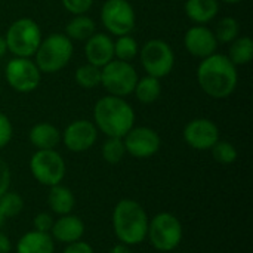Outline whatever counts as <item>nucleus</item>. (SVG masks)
Listing matches in <instances>:
<instances>
[{
    "mask_svg": "<svg viewBox=\"0 0 253 253\" xmlns=\"http://www.w3.org/2000/svg\"><path fill=\"white\" fill-rule=\"evenodd\" d=\"M10 185V169L9 165L0 157V196H3Z\"/></svg>",
    "mask_w": 253,
    "mask_h": 253,
    "instance_id": "obj_34",
    "label": "nucleus"
},
{
    "mask_svg": "<svg viewBox=\"0 0 253 253\" xmlns=\"http://www.w3.org/2000/svg\"><path fill=\"white\" fill-rule=\"evenodd\" d=\"M184 46L190 55L205 59L215 53L218 40L213 31L206 25H193L184 36Z\"/></svg>",
    "mask_w": 253,
    "mask_h": 253,
    "instance_id": "obj_15",
    "label": "nucleus"
},
{
    "mask_svg": "<svg viewBox=\"0 0 253 253\" xmlns=\"http://www.w3.org/2000/svg\"><path fill=\"white\" fill-rule=\"evenodd\" d=\"M101 21L113 36L130 34L135 28V9L127 0H107L101 9Z\"/></svg>",
    "mask_w": 253,
    "mask_h": 253,
    "instance_id": "obj_10",
    "label": "nucleus"
},
{
    "mask_svg": "<svg viewBox=\"0 0 253 253\" xmlns=\"http://www.w3.org/2000/svg\"><path fill=\"white\" fill-rule=\"evenodd\" d=\"M139 59L147 76L163 79L169 76L175 67L173 49L160 39H151L139 49Z\"/></svg>",
    "mask_w": 253,
    "mask_h": 253,
    "instance_id": "obj_8",
    "label": "nucleus"
},
{
    "mask_svg": "<svg viewBox=\"0 0 253 253\" xmlns=\"http://www.w3.org/2000/svg\"><path fill=\"white\" fill-rule=\"evenodd\" d=\"M182 224L170 212H160L148 221L147 239L159 252L169 253L175 251L182 242Z\"/></svg>",
    "mask_w": 253,
    "mask_h": 253,
    "instance_id": "obj_6",
    "label": "nucleus"
},
{
    "mask_svg": "<svg viewBox=\"0 0 253 253\" xmlns=\"http://www.w3.org/2000/svg\"><path fill=\"white\" fill-rule=\"evenodd\" d=\"M93 125L107 138H123L135 126V111L125 98L107 95L93 107Z\"/></svg>",
    "mask_w": 253,
    "mask_h": 253,
    "instance_id": "obj_2",
    "label": "nucleus"
},
{
    "mask_svg": "<svg viewBox=\"0 0 253 253\" xmlns=\"http://www.w3.org/2000/svg\"><path fill=\"white\" fill-rule=\"evenodd\" d=\"M61 1L62 6L73 15H83L93 4V0H61Z\"/></svg>",
    "mask_w": 253,
    "mask_h": 253,
    "instance_id": "obj_32",
    "label": "nucleus"
},
{
    "mask_svg": "<svg viewBox=\"0 0 253 253\" xmlns=\"http://www.w3.org/2000/svg\"><path fill=\"white\" fill-rule=\"evenodd\" d=\"M76 83L83 89H95L101 84V68L89 62L80 65L74 74Z\"/></svg>",
    "mask_w": 253,
    "mask_h": 253,
    "instance_id": "obj_25",
    "label": "nucleus"
},
{
    "mask_svg": "<svg viewBox=\"0 0 253 253\" xmlns=\"http://www.w3.org/2000/svg\"><path fill=\"white\" fill-rule=\"evenodd\" d=\"M228 59L237 65H246L253 58V40L249 36H239L231 42Z\"/></svg>",
    "mask_w": 253,
    "mask_h": 253,
    "instance_id": "obj_24",
    "label": "nucleus"
},
{
    "mask_svg": "<svg viewBox=\"0 0 253 253\" xmlns=\"http://www.w3.org/2000/svg\"><path fill=\"white\" fill-rule=\"evenodd\" d=\"M55 242L49 233L27 231L16 242V253H53Z\"/></svg>",
    "mask_w": 253,
    "mask_h": 253,
    "instance_id": "obj_19",
    "label": "nucleus"
},
{
    "mask_svg": "<svg viewBox=\"0 0 253 253\" xmlns=\"http://www.w3.org/2000/svg\"><path fill=\"white\" fill-rule=\"evenodd\" d=\"M13 135V127L9 120V117L0 111V150H3L12 139Z\"/></svg>",
    "mask_w": 253,
    "mask_h": 253,
    "instance_id": "obj_31",
    "label": "nucleus"
},
{
    "mask_svg": "<svg viewBox=\"0 0 253 253\" xmlns=\"http://www.w3.org/2000/svg\"><path fill=\"white\" fill-rule=\"evenodd\" d=\"M62 253H95V251L87 242L79 240V242L65 245V249Z\"/></svg>",
    "mask_w": 253,
    "mask_h": 253,
    "instance_id": "obj_35",
    "label": "nucleus"
},
{
    "mask_svg": "<svg viewBox=\"0 0 253 253\" xmlns=\"http://www.w3.org/2000/svg\"><path fill=\"white\" fill-rule=\"evenodd\" d=\"M123 144L126 154L135 159H148L159 153L162 139L159 133L147 126H133L125 136Z\"/></svg>",
    "mask_w": 253,
    "mask_h": 253,
    "instance_id": "obj_12",
    "label": "nucleus"
},
{
    "mask_svg": "<svg viewBox=\"0 0 253 253\" xmlns=\"http://www.w3.org/2000/svg\"><path fill=\"white\" fill-rule=\"evenodd\" d=\"M61 141L71 153H84L98 141V129L93 122L80 119L71 122L61 133Z\"/></svg>",
    "mask_w": 253,
    "mask_h": 253,
    "instance_id": "obj_13",
    "label": "nucleus"
},
{
    "mask_svg": "<svg viewBox=\"0 0 253 253\" xmlns=\"http://www.w3.org/2000/svg\"><path fill=\"white\" fill-rule=\"evenodd\" d=\"M102 159L108 165H117L126 156V148L123 144V138H107L101 148Z\"/></svg>",
    "mask_w": 253,
    "mask_h": 253,
    "instance_id": "obj_28",
    "label": "nucleus"
},
{
    "mask_svg": "<svg viewBox=\"0 0 253 253\" xmlns=\"http://www.w3.org/2000/svg\"><path fill=\"white\" fill-rule=\"evenodd\" d=\"M28 166L33 178L44 187L61 184L67 172L65 162L56 150H37L31 156Z\"/></svg>",
    "mask_w": 253,
    "mask_h": 253,
    "instance_id": "obj_9",
    "label": "nucleus"
},
{
    "mask_svg": "<svg viewBox=\"0 0 253 253\" xmlns=\"http://www.w3.org/2000/svg\"><path fill=\"white\" fill-rule=\"evenodd\" d=\"M133 93L141 104H145V105L154 104L162 95L160 79H156L153 76H145L142 79H138Z\"/></svg>",
    "mask_w": 253,
    "mask_h": 253,
    "instance_id": "obj_23",
    "label": "nucleus"
},
{
    "mask_svg": "<svg viewBox=\"0 0 253 253\" xmlns=\"http://www.w3.org/2000/svg\"><path fill=\"white\" fill-rule=\"evenodd\" d=\"M138 79L132 64L120 59H113L101 68V84L113 96L126 98L132 95Z\"/></svg>",
    "mask_w": 253,
    "mask_h": 253,
    "instance_id": "obj_7",
    "label": "nucleus"
},
{
    "mask_svg": "<svg viewBox=\"0 0 253 253\" xmlns=\"http://www.w3.org/2000/svg\"><path fill=\"white\" fill-rule=\"evenodd\" d=\"M4 224H6V218H4V216H3V213L0 212V230L3 228V225H4Z\"/></svg>",
    "mask_w": 253,
    "mask_h": 253,
    "instance_id": "obj_39",
    "label": "nucleus"
},
{
    "mask_svg": "<svg viewBox=\"0 0 253 253\" xmlns=\"http://www.w3.org/2000/svg\"><path fill=\"white\" fill-rule=\"evenodd\" d=\"M47 206L55 215H68L76 206V197L73 191L61 184L49 187L47 193Z\"/></svg>",
    "mask_w": 253,
    "mask_h": 253,
    "instance_id": "obj_21",
    "label": "nucleus"
},
{
    "mask_svg": "<svg viewBox=\"0 0 253 253\" xmlns=\"http://www.w3.org/2000/svg\"><path fill=\"white\" fill-rule=\"evenodd\" d=\"M24 209V199L21 194L7 190L3 196H0V212L6 219L18 216Z\"/></svg>",
    "mask_w": 253,
    "mask_h": 253,
    "instance_id": "obj_29",
    "label": "nucleus"
},
{
    "mask_svg": "<svg viewBox=\"0 0 253 253\" xmlns=\"http://www.w3.org/2000/svg\"><path fill=\"white\" fill-rule=\"evenodd\" d=\"M108 253H133V252H132L130 246H126V245H123V243H119V245H114V246L110 249V252Z\"/></svg>",
    "mask_w": 253,
    "mask_h": 253,
    "instance_id": "obj_37",
    "label": "nucleus"
},
{
    "mask_svg": "<svg viewBox=\"0 0 253 253\" xmlns=\"http://www.w3.org/2000/svg\"><path fill=\"white\" fill-rule=\"evenodd\" d=\"M222 1L230 3V4H236V3H240V1H243V0H222Z\"/></svg>",
    "mask_w": 253,
    "mask_h": 253,
    "instance_id": "obj_40",
    "label": "nucleus"
},
{
    "mask_svg": "<svg viewBox=\"0 0 253 253\" xmlns=\"http://www.w3.org/2000/svg\"><path fill=\"white\" fill-rule=\"evenodd\" d=\"M53 216L47 212H40L34 216L33 219V230L40 231V233H50L52 225H53Z\"/></svg>",
    "mask_w": 253,
    "mask_h": 253,
    "instance_id": "obj_33",
    "label": "nucleus"
},
{
    "mask_svg": "<svg viewBox=\"0 0 253 253\" xmlns=\"http://www.w3.org/2000/svg\"><path fill=\"white\" fill-rule=\"evenodd\" d=\"M73 52V40L62 33H53L42 39L34 53V62L42 74H53L68 65Z\"/></svg>",
    "mask_w": 253,
    "mask_h": 253,
    "instance_id": "obj_4",
    "label": "nucleus"
},
{
    "mask_svg": "<svg viewBox=\"0 0 253 253\" xmlns=\"http://www.w3.org/2000/svg\"><path fill=\"white\" fill-rule=\"evenodd\" d=\"M211 151H212L213 160L218 162L219 165H233V163H236V160L239 157L237 148L228 141H218L211 148Z\"/></svg>",
    "mask_w": 253,
    "mask_h": 253,
    "instance_id": "obj_30",
    "label": "nucleus"
},
{
    "mask_svg": "<svg viewBox=\"0 0 253 253\" xmlns=\"http://www.w3.org/2000/svg\"><path fill=\"white\" fill-rule=\"evenodd\" d=\"M12 251V242L10 239L0 231V253H10Z\"/></svg>",
    "mask_w": 253,
    "mask_h": 253,
    "instance_id": "obj_36",
    "label": "nucleus"
},
{
    "mask_svg": "<svg viewBox=\"0 0 253 253\" xmlns=\"http://www.w3.org/2000/svg\"><path fill=\"white\" fill-rule=\"evenodd\" d=\"M182 138L188 147L197 151L211 150L219 141V129L209 119H194L188 122L182 130Z\"/></svg>",
    "mask_w": 253,
    "mask_h": 253,
    "instance_id": "obj_14",
    "label": "nucleus"
},
{
    "mask_svg": "<svg viewBox=\"0 0 253 253\" xmlns=\"http://www.w3.org/2000/svg\"><path fill=\"white\" fill-rule=\"evenodd\" d=\"M4 77L7 84L19 93H28L39 87L42 73L30 58H13L6 64Z\"/></svg>",
    "mask_w": 253,
    "mask_h": 253,
    "instance_id": "obj_11",
    "label": "nucleus"
},
{
    "mask_svg": "<svg viewBox=\"0 0 253 253\" xmlns=\"http://www.w3.org/2000/svg\"><path fill=\"white\" fill-rule=\"evenodd\" d=\"M42 39V30L31 18H19L13 21L4 36L7 50L15 58L34 56Z\"/></svg>",
    "mask_w": 253,
    "mask_h": 253,
    "instance_id": "obj_5",
    "label": "nucleus"
},
{
    "mask_svg": "<svg viewBox=\"0 0 253 253\" xmlns=\"http://www.w3.org/2000/svg\"><path fill=\"white\" fill-rule=\"evenodd\" d=\"M95 33H96L95 21L90 16H87L86 13L74 15V18L70 19L67 27H65V36L70 40L86 42Z\"/></svg>",
    "mask_w": 253,
    "mask_h": 253,
    "instance_id": "obj_22",
    "label": "nucleus"
},
{
    "mask_svg": "<svg viewBox=\"0 0 253 253\" xmlns=\"http://www.w3.org/2000/svg\"><path fill=\"white\" fill-rule=\"evenodd\" d=\"M84 230H86V225H84L83 219L77 215L68 213V215H62L53 221V225H52V230L49 234L53 239V242H58L62 245H70V243L82 240Z\"/></svg>",
    "mask_w": 253,
    "mask_h": 253,
    "instance_id": "obj_17",
    "label": "nucleus"
},
{
    "mask_svg": "<svg viewBox=\"0 0 253 253\" xmlns=\"http://www.w3.org/2000/svg\"><path fill=\"white\" fill-rule=\"evenodd\" d=\"M7 52V46H6V42H4V37L0 36V59L6 55Z\"/></svg>",
    "mask_w": 253,
    "mask_h": 253,
    "instance_id": "obj_38",
    "label": "nucleus"
},
{
    "mask_svg": "<svg viewBox=\"0 0 253 253\" xmlns=\"http://www.w3.org/2000/svg\"><path fill=\"white\" fill-rule=\"evenodd\" d=\"M197 82L208 96L213 99H225L233 95L237 87V68L227 55L215 52L199 64Z\"/></svg>",
    "mask_w": 253,
    "mask_h": 253,
    "instance_id": "obj_1",
    "label": "nucleus"
},
{
    "mask_svg": "<svg viewBox=\"0 0 253 253\" xmlns=\"http://www.w3.org/2000/svg\"><path fill=\"white\" fill-rule=\"evenodd\" d=\"M84 56L89 64L102 68L114 59V40L104 33L92 34L86 40Z\"/></svg>",
    "mask_w": 253,
    "mask_h": 253,
    "instance_id": "obj_16",
    "label": "nucleus"
},
{
    "mask_svg": "<svg viewBox=\"0 0 253 253\" xmlns=\"http://www.w3.org/2000/svg\"><path fill=\"white\" fill-rule=\"evenodd\" d=\"M28 141L37 150H55L61 142V132L52 123H37L28 132Z\"/></svg>",
    "mask_w": 253,
    "mask_h": 253,
    "instance_id": "obj_18",
    "label": "nucleus"
},
{
    "mask_svg": "<svg viewBox=\"0 0 253 253\" xmlns=\"http://www.w3.org/2000/svg\"><path fill=\"white\" fill-rule=\"evenodd\" d=\"M139 53L138 42L130 36H119L114 42V59H120L125 62H130Z\"/></svg>",
    "mask_w": 253,
    "mask_h": 253,
    "instance_id": "obj_26",
    "label": "nucleus"
},
{
    "mask_svg": "<svg viewBox=\"0 0 253 253\" xmlns=\"http://www.w3.org/2000/svg\"><path fill=\"white\" fill-rule=\"evenodd\" d=\"M148 215L141 203L132 199L120 200L111 215V224L117 240L126 246H138L147 240Z\"/></svg>",
    "mask_w": 253,
    "mask_h": 253,
    "instance_id": "obj_3",
    "label": "nucleus"
},
{
    "mask_svg": "<svg viewBox=\"0 0 253 253\" xmlns=\"http://www.w3.org/2000/svg\"><path fill=\"white\" fill-rule=\"evenodd\" d=\"M184 9L190 21L196 25H205L215 19L219 12V3L218 0H187Z\"/></svg>",
    "mask_w": 253,
    "mask_h": 253,
    "instance_id": "obj_20",
    "label": "nucleus"
},
{
    "mask_svg": "<svg viewBox=\"0 0 253 253\" xmlns=\"http://www.w3.org/2000/svg\"><path fill=\"white\" fill-rule=\"evenodd\" d=\"M215 37L218 42L221 43H231L234 39H237L240 36V25L239 21L233 16H225L222 19L218 21L215 31H213Z\"/></svg>",
    "mask_w": 253,
    "mask_h": 253,
    "instance_id": "obj_27",
    "label": "nucleus"
}]
</instances>
